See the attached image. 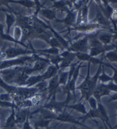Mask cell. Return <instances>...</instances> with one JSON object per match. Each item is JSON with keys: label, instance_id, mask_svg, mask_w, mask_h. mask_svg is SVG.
<instances>
[{"label": "cell", "instance_id": "9a60e30c", "mask_svg": "<svg viewBox=\"0 0 117 129\" xmlns=\"http://www.w3.org/2000/svg\"><path fill=\"white\" fill-rule=\"evenodd\" d=\"M40 14L48 20H56V10L52 8H43L40 10Z\"/></svg>", "mask_w": 117, "mask_h": 129}, {"label": "cell", "instance_id": "52a82bcc", "mask_svg": "<svg viewBox=\"0 0 117 129\" xmlns=\"http://www.w3.org/2000/svg\"><path fill=\"white\" fill-rule=\"evenodd\" d=\"M5 53L6 55V58L11 59L12 58H15L19 55H24L27 54H31L36 53L35 50H29L27 49H23L16 47H10L6 49Z\"/></svg>", "mask_w": 117, "mask_h": 129}, {"label": "cell", "instance_id": "f546056e", "mask_svg": "<svg viewBox=\"0 0 117 129\" xmlns=\"http://www.w3.org/2000/svg\"><path fill=\"white\" fill-rule=\"evenodd\" d=\"M18 4L23 6L28 10L35 7V4L33 1H32V0H19Z\"/></svg>", "mask_w": 117, "mask_h": 129}, {"label": "cell", "instance_id": "9c48e42d", "mask_svg": "<svg viewBox=\"0 0 117 129\" xmlns=\"http://www.w3.org/2000/svg\"><path fill=\"white\" fill-rule=\"evenodd\" d=\"M88 7L89 6L87 5V3L82 4L81 8L78 10L77 22L76 25H84L88 22Z\"/></svg>", "mask_w": 117, "mask_h": 129}, {"label": "cell", "instance_id": "3957f363", "mask_svg": "<svg viewBox=\"0 0 117 129\" xmlns=\"http://www.w3.org/2000/svg\"><path fill=\"white\" fill-rule=\"evenodd\" d=\"M34 61L33 56H25L19 57L18 58L4 60L0 62V70L7 69L13 66L23 65L26 62Z\"/></svg>", "mask_w": 117, "mask_h": 129}, {"label": "cell", "instance_id": "4dcf8cb0", "mask_svg": "<svg viewBox=\"0 0 117 129\" xmlns=\"http://www.w3.org/2000/svg\"><path fill=\"white\" fill-rule=\"evenodd\" d=\"M37 51L41 53H45L49 55H58L59 54V49L55 47H51V48H48L44 50H38Z\"/></svg>", "mask_w": 117, "mask_h": 129}, {"label": "cell", "instance_id": "d590c367", "mask_svg": "<svg viewBox=\"0 0 117 129\" xmlns=\"http://www.w3.org/2000/svg\"><path fill=\"white\" fill-rule=\"evenodd\" d=\"M105 65L107 66H109V67H110V68H111L113 70L114 73L113 77H112V81H113L115 83H116V84H117V68L114 67L113 66H112L111 64H110L109 63H105Z\"/></svg>", "mask_w": 117, "mask_h": 129}, {"label": "cell", "instance_id": "d4e9b609", "mask_svg": "<svg viewBox=\"0 0 117 129\" xmlns=\"http://www.w3.org/2000/svg\"><path fill=\"white\" fill-rule=\"evenodd\" d=\"M18 3L19 0H0V6H5L8 9V10H5V9L0 8V10H2V11L4 12L10 11V10H12V8L9 5V4L11 3L18 4Z\"/></svg>", "mask_w": 117, "mask_h": 129}, {"label": "cell", "instance_id": "ab89813d", "mask_svg": "<svg viewBox=\"0 0 117 129\" xmlns=\"http://www.w3.org/2000/svg\"><path fill=\"white\" fill-rule=\"evenodd\" d=\"M0 100L1 101H8L10 100L9 96L8 94H3L0 96Z\"/></svg>", "mask_w": 117, "mask_h": 129}, {"label": "cell", "instance_id": "e575fe53", "mask_svg": "<svg viewBox=\"0 0 117 129\" xmlns=\"http://www.w3.org/2000/svg\"><path fill=\"white\" fill-rule=\"evenodd\" d=\"M97 100L96 99H95L93 96H91L90 97L88 98V101L89 103L90 106L91 107V109H96L97 107Z\"/></svg>", "mask_w": 117, "mask_h": 129}, {"label": "cell", "instance_id": "cb8c5ba5", "mask_svg": "<svg viewBox=\"0 0 117 129\" xmlns=\"http://www.w3.org/2000/svg\"><path fill=\"white\" fill-rule=\"evenodd\" d=\"M14 108L15 107H12V114L6 122L5 127H13L16 125V124H17Z\"/></svg>", "mask_w": 117, "mask_h": 129}, {"label": "cell", "instance_id": "1f68e13d", "mask_svg": "<svg viewBox=\"0 0 117 129\" xmlns=\"http://www.w3.org/2000/svg\"><path fill=\"white\" fill-rule=\"evenodd\" d=\"M22 29L21 27L18 25H16L14 28L13 31V38L17 41H20L22 37Z\"/></svg>", "mask_w": 117, "mask_h": 129}, {"label": "cell", "instance_id": "d6986e66", "mask_svg": "<svg viewBox=\"0 0 117 129\" xmlns=\"http://www.w3.org/2000/svg\"><path fill=\"white\" fill-rule=\"evenodd\" d=\"M58 77H59L58 75L56 74L55 76H54L50 79L47 87V90L49 93H53V92L55 93L58 87L59 86V85H58Z\"/></svg>", "mask_w": 117, "mask_h": 129}, {"label": "cell", "instance_id": "277c9868", "mask_svg": "<svg viewBox=\"0 0 117 129\" xmlns=\"http://www.w3.org/2000/svg\"><path fill=\"white\" fill-rule=\"evenodd\" d=\"M88 35L85 34L84 37L81 40L73 42L70 46H69L67 50L74 53H87L89 50L88 45Z\"/></svg>", "mask_w": 117, "mask_h": 129}, {"label": "cell", "instance_id": "5bb4252c", "mask_svg": "<svg viewBox=\"0 0 117 129\" xmlns=\"http://www.w3.org/2000/svg\"><path fill=\"white\" fill-rule=\"evenodd\" d=\"M110 90L107 89L105 84H99L96 86L92 94L97 101V102H101V98L104 95H109Z\"/></svg>", "mask_w": 117, "mask_h": 129}, {"label": "cell", "instance_id": "f1b7e54d", "mask_svg": "<svg viewBox=\"0 0 117 129\" xmlns=\"http://www.w3.org/2000/svg\"><path fill=\"white\" fill-rule=\"evenodd\" d=\"M58 76V85H66L68 80V72H63Z\"/></svg>", "mask_w": 117, "mask_h": 129}, {"label": "cell", "instance_id": "e0dca14e", "mask_svg": "<svg viewBox=\"0 0 117 129\" xmlns=\"http://www.w3.org/2000/svg\"><path fill=\"white\" fill-rule=\"evenodd\" d=\"M113 37V34L107 33V32H101L99 31L97 34V38L104 45H109L111 44V40Z\"/></svg>", "mask_w": 117, "mask_h": 129}, {"label": "cell", "instance_id": "44dd1931", "mask_svg": "<svg viewBox=\"0 0 117 129\" xmlns=\"http://www.w3.org/2000/svg\"><path fill=\"white\" fill-rule=\"evenodd\" d=\"M28 117H29V109L19 111L16 115L17 123H24Z\"/></svg>", "mask_w": 117, "mask_h": 129}, {"label": "cell", "instance_id": "74e56055", "mask_svg": "<svg viewBox=\"0 0 117 129\" xmlns=\"http://www.w3.org/2000/svg\"><path fill=\"white\" fill-rule=\"evenodd\" d=\"M34 4H35V8L36 9H41L43 8V6L45 5V4L46 3L47 1H45V3L43 4H41L40 0H33Z\"/></svg>", "mask_w": 117, "mask_h": 129}, {"label": "cell", "instance_id": "603a6c76", "mask_svg": "<svg viewBox=\"0 0 117 129\" xmlns=\"http://www.w3.org/2000/svg\"><path fill=\"white\" fill-rule=\"evenodd\" d=\"M97 110H98L99 113H100V114L101 115L102 117L104 120V122H105V123H107L108 125L110 126V127L111 128V129H112L111 128V127L110 126V124H109V117H108L107 115V112H106V110L105 108V107H104L102 104L100 102H97Z\"/></svg>", "mask_w": 117, "mask_h": 129}, {"label": "cell", "instance_id": "ffe728a7", "mask_svg": "<svg viewBox=\"0 0 117 129\" xmlns=\"http://www.w3.org/2000/svg\"><path fill=\"white\" fill-rule=\"evenodd\" d=\"M59 70L57 66L55 65H51L47 68V70L45 71L44 74H43L42 76L43 77V81H45L48 79H51L52 77H53L56 74H57L58 70Z\"/></svg>", "mask_w": 117, "mask_h": 129}, {"label": "cell", "instance_id": "7c38bea8", "mask_svg": "<svg viewBox=\"0 0 117 129\" xmlns=\"http://www.w3.org/2000/svg\"><path fill=\"white\" fill-rule=\"evenodd\" d=\"M56 120L59 121H62L63 122H68V123H71L78 125H81L84 127H88V126H84L81 122H79V121H77V119H75L74 118L72 117L70 114H67L64 112H62L61 113L58 114L55 118Z\"/></svg>", "mask_w": 117, "mask_h": 129}, {"label": "cell", "instance_id": "8d00e7d4", "mask_svg": "<svg viewBox=\"0 0 117 129\" xmlns=\"http://www.w3.org/2000/svg\"><path fill=\"white\" fill-rule=\"evenodd\" d=\"M106 86L110 91H112L117 93V84L115 83L112 81H110L109 84L106 85Z\"/></svg>", "mask_w": 117, "mask_h": 129}, {"label": "cell", "instance_id": "7402d4cb", "mask_svg": "<svg viewBox=\"0 0 117 129\" xmlns=\"http://www.w3.org/2000/svg\"><path fill=\"white\" fill-rule=\"evenodd\" d=\"M42 81H43L42 75H39V76H31L29 77V78L27 79V82H26V85H27V87H31L33 85L37 84Z\"/></svg>", "mask_w": 117, "mask_h": 129}, {"label": "cell", "instance_id": "4fadbf2b", "mask_svg": "<svg viewBox=\"0 0 117 129\" xmlns=\"http://www.w3.org/2000/svg\"><path fill=\"white\" fill-rule=\"evenodd\" d=\"M76 57L79 60L81 61H87L90 62L94 64H105V63L102 61V60L95 58V57L91 56L90 54L84 53H76Z\"/></svg>", "mask_w": 117, "mask_h": 129}, {"label": "cell", "instance_id": "f35d334b", "mask_svg": "<svg viewBox=\"0 0 117 129\" xmlns=\"http://www.w3.org/2000/svg\"><path fill=\"white\" fill-rule=\"evenodd\" d=\"M29 117H28L27 118V119H26L25 122H24V123L23 129H33L31 127V124H30L29 121Z\"/></svg>", "mask_w": 117, "mask_h": 129}, {"label": "cell", "instance_id": "7bdbcfd3", "mask_svg": "<svg viewBox=\"0 0 117 129\" xmlns=\"http://www.w3.org/2000/svg\"><path fill=\"white\" fill-rule=\"evenodd\" d=\"M115 108H116V109L117 110V106H115ZM117 128V123H116V125L114 126V128Z\"/></svg>", "mask_w": 117, "mask_h": 129}, {"label": "cell", "instance_id": "8fae6325", "mask_svg": "<svg viewBox=\"0 0 117 129\" xmlns=\"http://www.w3.org/2000/svg\"><path fill=\"white\" fill-rule=\"evenodd\" d=\"M82 67V63H80L78 65L75 70V72L73 73V76L71 78V80L68 82L66 85V89L67 91H70L71 93H73V97L75 100L76 98V94H75V89H76V82L78 76L79 74L80 69Z\"/></svg>", "mask_w": 117, "mask_h": 129}, {"label": "cell", "instance_id": "484cf974", "mask_svg": "<svg viewBox=\"0 0 117 129\" xmlns=\"http://www.w3.org/2000/svg\"><path fill=\"white\" fill-rule=\"evenodd\" d=\"M67 107L72 109V110H74L77 111V112L83 114H86L87 113V110L85 106H84V104H82L81 102H79L78 104H75L74 105L67 106Z\"/></svg>", "mask_w": 117, "mask_h": 129}, {"label": "cell", "instance_id": "30bf717a", "mask_svg": "<svg viewBox=\"0 0 117 129\" xmlns=\"http://www.w3.org/2000/svg\"><path fill=\"white\" fill-rule=\"evenodd\" d=\"M63 58L62 62L59 64V69H64L72 64V62L76 57V53L67 50L60 54Z\"/></svg>", "mask_w": 117, "mask_h": 129}, {"label": "cell", "instance_id": "ee69618b", "mask_svg": "<svg viewBox=\"0 0 117 129\" xmlns=\"http://www.w3.org/2000/svg\"><path fill=\"white\" fill-rule=\"evenodd\" d=\"M81 129H91V128H90V127H86L85 128H81Z\"/></svg>", "mask_w": 117, "mask_h": 129}, {"label": "cell", "instance_id": "6da1fadb", "mask_svg": "<svg viewBox=\"0 0 117 129\" xmlns=\"http://www.w3.org/2000/svg\"><path fill=\"white\" fill-rule=\"evenodd\" d=\"M90 62L88 63V70L87 75L85 79L82 84L78 86L76 89L81 90L82 95L79 102H80L83 98H85L87 101H88L91 95H92L94 90L96 87L97 81L98 79L99 76L100 75L102 69V64H99V68L97 70L96 74L94 77H91L90 76Z\"/></svg>", "mask_w": 117, "mask_h": 129}, {"label": "cell", "instance_id": "5b68a950", "mask_svg": "<svg viewBox=\"0 0 117 129\" xmlns=\"http://www.w3.org/2000/svg\"><path fill=\"white\" fill-rule=\"evenodd\" d=\"M33 56L34 58V60L36 61L33 67L32 68H24V72L28 75L31 74V73L34 72L42 71L44 69L48 64L51 63V62L48 59H45L39 57L36 53L33 54Z\"/></svg>", "mask_w": 117, "mask_h": 129}, {"label": "cell", "instance_id": "836d02e7", "mask_svg": "<svg viewBox=\"0 0 117 129\" xmlns=\"http://www.w3.org/2000/svg\"><path fill=\"white\" fill-rule=\"evenodd\" d=\"M98 79L103 83L107 82H110V81H112V77H110L108 76V75L106 74L105 72V71H104L103 69L102 74L101 75H99V77H98Z\"/></svg>", "mask_w": 117, "mask_h": 129}, {"label": "cell", "instance_id": "4316f807", "mask_svg": "<svg viewBox=\"0 0 117 129\" xmlns=\"http://www.w3.org/2000/svg\"><path fill=\"white\" fill-rule=\"evenodd\" d=\"M51 121V119H44V118L38 120L34 124L35 129H38V128H47Z\"/></svg>", "mask_w": 117, "mask_h": 129}, {"label": "cell", "instance_id": "ac0fdd59", "mask_svg": "<svg viewBox=\"0 0 117 129\" xmlns=\"http://www.w3.org/2000/svg\"><path fill=\"white\" fill-rule=\"evenodd\" d=\"M5 13L6 16L5 22L6 23V26H7V30H6V33L9 34L12 26L16 22V17L12 13L5 12Z\"/></svg>", "mask_w": 117, "mask_h": 129}, {"label": "cell", "instance_id": "ba28073f", "mask_svg": "<svg viewBox=\"0 0 117 129\" xmlns=\"http://www.w3.org/2000/svg\"><path fill=\"white\" fill-rule=\"evenodd\" d=\"M53 2V5L52 8L56 10V11H59L61 13H68L71 9L73 8V4L70 0H51Z\"/></svg>", "mask_w": 117, "mask_h": 129}, {"label": "cell", "instance_id": "b9f144b4", "mask_svg": "<svg viewBox=\"0 0 117 129\" xmlns=\"http://www.w3.org/2000/svg\"><path fill=\"white\" fill-rule=\"evenodd\" d=\"M106 2L109 3H112V4H116L117 3V0H106Z\"/></svg>", "mask_w": 117, "mask_h": 129}, {"label": "cell", "instance_id": "8992f818", "mask_svg": "<svg viewBox=\"0 0 117 129\" xmlns=\"http://www.w3.org/2000/svg\"><path fill=\"white\" fill-rule=\"evenodd\" d=\"M78 10H75L74 8L71 9L68 13H67V16L63 20H58L56 19V22L63 23L67 26L72 27L76 24L77 18Z\"/></svg>", "mask_w": 117, "mask_h": 129}, {"label": "cell", "instance_id": "2e32d148", "mask_svg": "<svg viewBox=\"0 0 117 129\" xmlns=\"http://www.w3.org/2000/svg\"><path fill=\"white\" fill-rule=\"evenodd\" d=\"M89 118H99V119H101L102 121L103 122V123H105L104 120L102 117L100 113H99L97 109L90 110L89 112L87 113L85 115L83 116V117L78 118L77 120H82L83 121H86V119H89Z\"/></svg>", "mask_w": 117, "mask_h": 129}, {"label": "cell", "instance_id": "7a4b0ae2", "mask_svg": "<svg viewBox=\"0 0 117 129\" xmlns=\"http://www.w3.org/2000/svg\"><path fill=\"white\" fill-rule=\"evenodd\" d=\"M102 29H107L106 27L102 26L101 25L93 22V21H91V22H88L86 24L76 25L75 26L69 28L68 30L70 32L71 31H79L82 33L89 35V34L94 33L96 31Z\"/></svg>", "mask_w": 117, "mask_h": 129}, {"label": "cell", "instance_id": "83f0119b", "mask_svg": "<svg viewBox=\"0 0 117 129\" xmlns=\"http://www.w3.org/2000/svg\"><path fill=\"white\" fill-rule=\"evenodd\" d=\"M105 58L111 62H117V48L115 50L110 51L106 53Z\"/></svg>", "mask_w": 117, "mask_h": 129}, {"label": "cell", "instance_id": "60d3db41", "mask_svg": "<svg viewBox=\"0 0 117 129\" xmlns=\"http://www.w3.org/2000/svg\"><path fill=\"white\" fill-rule=\"evenodd\" d=\"M115 100H117V93L111 96V98H110V100L108 101V102H111V101H115Z\"/></svg>", "mask_w": 117, "mask_h": 129}, {"label": "cell", "instance_id": "d6a6232c", "mask_svg": "<svg viewBox=\"0 0 117 129\" xmlns=\"http://www.w3.org/2000/svg\"><path fill=\"white\" fill-rule=\"evenodd\" d=\"M48 44L50 45V46L51 47H55V48H57L58 49H61L62 48H63V46L62 45L60 44V42L58 41V40L55 37H52L51 39L49 40Z\"/></svg>", "mask_w": 117, "mask_h": 129}]
</instances>
